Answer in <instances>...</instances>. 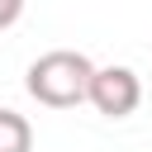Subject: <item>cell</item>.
<instances>
[{
	"mask_svg": "<svg viewBox=\"0 0 152 152\" xmlns=\"http://www.w3.org/2000/svg\"><path fill=\"white\" fill-rule=\"evenodd\" d=\"M90 76H95V62L76 48H52L43 52L38 62H28L24 71V90L48 104V109H76L90 100Z\"/></svg>",
	"mask_w": 152,
	"mask_h": 152,
	"instance_id": "obj_1",
	"label": "cell"
},
{
	"mask_svg": "<svg viewBox=\"0 0 152 152\" xmlns=\"http://www.w3.org/2000/svg\"><path fill=\"white\" fill-rule=\"evenodd\" d=\"M104 119H128L138 104H142V81L133 66H95L90 76V100Z\"/></svg>",
	"mask_w": 152,
	"mask_h": 152,
	"instance_id": "obj_2",
	"label": "cell"
},
{
	"mask_svg": "<svg viewBox=\"0 0 152 152\" xmlns=\"http://www.w3.org/2000/svg\"><path fill=\"white\" fill-rule=\"evenodd\" d=\"M0 152H33V124L14 109H0Z\"/></svg>",
	"mask_w": 152,
	"mask_h": 152,
	"instance_id": "obj_3",
	"label": "cell"
},
{
	"mask_svg": "<svg viewBox=\"0 0 152 152\" xmlns=\"http://www.w3.org/2000/svg\"><path fill=\"white\" fill-rule=\"evenodd\" d=\"M19 14H24V0H0V33H5V28H14V24H19Z\"/></svg>",
	"mask_w": 152,
	"mask_h": 152,
	"instance_id": "obj_4",
	"label": "cell"
}]
</instances>
